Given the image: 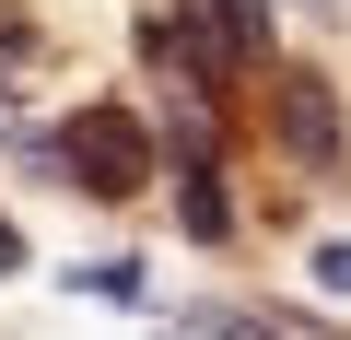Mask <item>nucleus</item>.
I'll return each mask as SVG.
<instances>
[{
    "instance_id": "5",
    "label": "nucleus",
    "mask_w": 351,
    "mask_h": 340,
    "mask_svg": "<svg viewBox=\"0 0 351 340\" xmlns=\"http://www.w3.org/2000/svg\"><path fill=\"white\" fill-rule=\"evenodd\" d=\"M12 270H24V223L0 212V282H12Z\"/></svg>"
},
{
    "instance_id": "3",
    "label": "nucleus",
    "mask_w": 351,
    "mask_h": 340,
    "mask_svg": "<svg viewBox=\"0 0 351 340\" xmlns=\"http://www.w3.org/2000/svg\"><path fill=\"white\" fill-rule=\"evenodd\" d=\"M269 117H281V141H293L304 164H328V152H339V106H328V82H316V71H281V106H269Z\"/></svg>"
},
{
    "instance_id": "1",
    "label": "nucleus",
    "mask_w": 351,
    "mask_h": 340,
    "mask_svg": "<svg viewBox=\"0 0 351 340\" xmlns=\"http://www.w3.org/2000/svg\"><path fill=\"white\" fill-rule=\"evenodd\" d=\"M152 47H164V59L188 47V71L223 82V71H246V59L269 47V12H258V0H176V36H152Z\"/></svg>"
},
{
    "instance_id": "4",
    "label": "nucleus",
    "mask_w": 351,
    "mask_h": 340,
    "mask_svg": "<svg viewBox=\"0 0 351 340\" xmlns=\"http://www.w3.org/2000/svg\"><path fill=\"white\" fill-rule=\"evenodd\" d=\"M316 282H328V293H351V247H316Z\"/></svg>"
},
{
    "instance_id": "2",
    "label": "nucleus",
    "mask_w": 351,
    "mask_h": 340,
    "mask_svg": "<svg viewBox=\"0 0 351 340\" xmlns=\"http://www.w3.org/2000/svg\"><path fill=\"white\" fill-rule=\"evenodd\" d=\"M59 177H82L94 200H129V188H141V129H129L117 106L71 117V129H59Z\"/></svg>"
}]
</instances>
